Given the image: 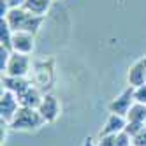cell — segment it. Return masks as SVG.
Returning a JSON list of instances; mask_svg holds the SVG:
<instances>
[{
    "label": "cell",
    "instance_id": "20",
    "mask_svg": "<svg viewBox=\"0 0 146 146\" xmlns=\"http://www.w3.org/2000/svg\"><path fill=\"white\" fill-rule=\"evenodd\" d=\"M27 2V0H7V4H9V7H23V4Z\"/></svg>",
    "mask_w": 146,
    "mask_h": 146
},
{
    "label": "cell",
    "instance_id": "13",
    "mask_svg": "<svg viewBox=\"0 0 146 146\" xmlns=\"http://www.w3.org/2000/svg\"><path fill=\"white\" fill-rule=\"evenodd\" d=\"M55 0H27L23 4V7L27 9L28 13L37 14V16H46L48 11L51 9Z\"/></svg>",
    "mask_w": 146,
    "mask_h": 146
},
{
    "label": "cell",
    "instance_id": "21",
    "mask_svg": "<svg viewBox=\"0 0 146 146\" xmlns=\"http://www.w3.org/2000/svg\"><path fill=\"white\" fill-rule=\"evenodd\" d=\"M81 146H95V143H93V139L92 137H86L85 141H83V144Z\"/></svg>",
    "mask_w": 146,
    "mask_h": 146
},
{
    "label": "cell",
    "instance_id": "14",
    "mask_svg": "<svg viewBox=\"0 0 146 146\" xmlns=\"http://www.w3.org/2000/svg\"><path fill=\"white\" fill-rule=\"evenodd\" d=\"M127 121H134V123H143L146 125V104H141V102H134L132 108L129 111L127 116Z\"/></svg>",
    "mask_w": 146,
    "mask_h": 146
},
{
    "label": "cell",
    "instance_id": "7",
    "mask_svg": "<svg viewBox=\"0 0 146 146\" xmlns=\"http://www.w3.org/2000/svg\"><path fill=\"white\" fill-rule=\"evenodd\" d=\"M19 108H21V104L14 93L9 90H2V95H0V118H2V121L11 123Z\"/></svg>",
    "mask_w": 146,
    "mask_h": 146
},
{
    "label": "cell",
    "instance_id": "10",
    "mask_svg": "<svg viewBox=\"0 0 146 146\" xmlns=\"http://www.w3.org/2000/svg\"><path fill=\"white\" fill-rule=\"evenodd\" d=\"M34 83L30 78H13V76H2V90L13 92L16 97L23 95V93L32 86Z\"/></svg>",
    "mask_w": 146,
    "mask_h": 146
},
{
    "label": "cell",
    "instance_id": "5",
    "mask_svg": "<svg viewBox=\"0 0 146 146\" xmlns=\"http://www.w3.org/2000/svg\"><path fill=\"white\" fill-rule=\"evenodd\" d=\"M134 102H135V100H134V86L129 85L127 88L121 90L118 95L108 104V111H109V113L121 114V116H127Z\"/></svg>",
    "mask_w": 146,
    "mask_h": 146
},
{
    "label": "cell",
    "instance_id": "15",
    "mask_svg": "<svg viewBox=\"0 0 146 146\" xmlns=\"http://www.w3.org/2000/svg\"><path fill=\"white\" fill-rule=\"evenodd\" d=\"M0 46L13 51V28L4 18H0Z\"/></svg>",
    "mask_w": 146,
    "mask_h": 146
},
{
    "label": "cell",
    "instance_id": "6",
    "mask_svg": "<svg viewBox=\"0 0 146 146\" xmlns=\"http://www.w3.org/2000/svg\"><path fill=\"white\" fill-rule=\"evenodd\" d=\"M37 109H39L40 116L44 118V121H46V123H55V121L60 118V114H62L60 100H58V99H56L51 92L44 93L42 102H40V106H39Z\"/></svg>",
    "mask_w": 146,
    "mask_h": 146
},
{
    "label": "cell",
    "instance_id": "11",
    "mask_svg": "<svg viewBox=\"0 0 146 146\" xmlns=\"http://www.w3.org/2000/svg\"><path fill=\"white\" fill-rule=\"evenodd\" d=\"M127 127V118L121 116V114H116V113H109V116L104 123V127L100 129L99 135H116L120 132L125 130Z\"/></svg>",
    "mask_w": 146,
    "mask_h": 146
},
{
    "label": "cell",
    "instance_id": "17",
    "mask_svg": "<svg viewBox=\"0 0 146 146\" xmlns=\"http://www.w3.org/2000/svg\"><path fill=\"white\" fill-rule=\"evenodd\" d=\"M134 100L141 102V104H146V83L134 88Z\"/></svg>",
    "mask_w": 146,
    "mask_h": 146
},
{
    "label": "cell",
    "instance_id": "8",
    "mask_svg": "<svg viewBox=\"0 0 146 146\" xmlns=\"http://www.w3.org/2000/svg\"><path fill=\"white\" fill-rule=\"evenodd\" d=\"M13 51L21 55H32L35 51V35L30 32H13Z\"/></svg>",
    "mask_w": 146,
    "mask_h": 146
},
{
    "label": "cell",
    "instance_id": "12",
    "mask_svg": "<svg viewBox=\"0 0 146 146\" xmlns=\"http://www.w3.org/2000/svg\"><path fill=\"white\" fill-rule=\"evenodd\" d=\"M42 97H44V93L40 92L35 85H32L23 93V95H19L18 99H19V104H21L23 108H34V109H37L40 106V102H42Z\"/></svg>",
    "mask_w": 146,
    "mask_h": 146
},
{
    "label": "cell",
    "instance_id": "19",
    "mask_svg": "<svg viewBox=\"0 0 146 146\" xmlns=\"http://www.w3.org/2000/svg\"><path fill=\"white\" fill-rule=\"evenodd\" d=\"M95 146H116V135H99Z\"/></svg>",
    "mask_w": 146,
    "mask_h": 146
},
{
    "label": "cell",
    "instance_id": "4",
    "mask_svg": "<svg viewBox=\"0 0 146 146\" xmlns=\"http://www.w3.org/2000/svg\"><path fill=\"white\" fill-rule=\"evenodd\" d=\"M32 64L28 55H21L13 51L11 56L7 60L5 70L2 72V76H13V78H30V72H32Z\"/></svg>",
    "mask_w": 146,
    "mask_h": 146
},
{
    "label": "cell",
    "instance_id": "2",
    "mask_svg": "<svg viewBox=\"0 0 146 146\" xmlns=\"http://www.w3.org/2000/svg\"><path fill=\"white\" fill-rule=\"evenodd\" d=\"M30 79L42 93H48L55 83V58L48 56V58L35 60L32 64Z\"/></svg>",
    "mask_w": 146,
    "mask_h": 146
},
{
    "label": "cell",
    "instance_id": "1",
    "mask_svg": "<svg viewBox=\"0 0 146 146\" xmlns=\"http://www.w3.org/2000/svg\"><path fill=\"white\" fill-rule=\"evenodd\" d=\"M4 19L9 23V27L13 28V32L21 30V32H30V34L37 35L40 27L44 23V19H46V16L32 14V13H28L25 7H13Z\"/></svg>",
    "mask_w": 146,
    "mask_h": 146
},
{
    "label": "cell",
    "instance_id": "18",
    "mask_svg": "<svg viewBox=\"0 0 146 146\" xmlns=\"http://www.w3.org/2000/svg\"><path fill=\"white\" fill-rule=\"evenodd\" d=\"M146 127V125H143V123H134V121H127V127H125V132H127L129 135H137L143 129Z\"/></svg>",
    "mask_w": 146,
    "mask_h": 146
},
{
    "label": "cell",
    "instance_id": "16",
    "mask_svg": "<svg viewBox=\"0 0 146 146\" xmlns=\"http://www.w3.org/2000/svg\"><path fill=\"white\" fill-rule=\"evenodd\" d=\"M116 146H134L132 135H129L125 130L120 132V134H116Z\"/></svg>",
    "mask_w": 146,
    "mask_h": 146
},
{
    "label": "cell",
    "instance_id": "9",
    "mask_svg": "<svg viewBox=\"0 0 146 146\" xmlns=\"http://www.w3.org/2000/svg\"><path fill=\"white\" fill-rule=\"evenodd\" d=\"M127 83L130 86H141L146 83V55L135 60L127 70Z\"/></svg>",
    "mask_w": 146,
    "mask_h": 146
},
{
    "label": "cell",
    "instance_id": "3",
    "mask_svg": "<svg viewBox=\"0 0 146 146\" xmlns=\"http://www.w3.org/2000/svg\"><path fill=\"white\" fill-rule=\"evenodd\" d=\"M46 121L44 118L40 116L39 109H34V108H19L18 113L14 114L13 121L9 123V127H11V130H37L40 127H44Z\"/></svg>",
    "mask_w": 146,
    "mask_h": 146
}]
</instances>
